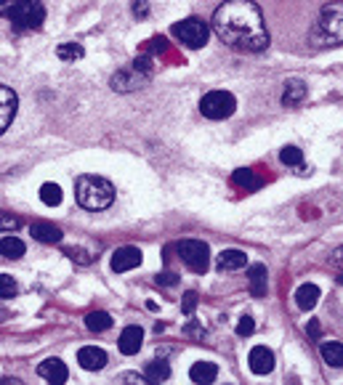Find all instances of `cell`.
<instances>
[{
  "label": "cell",
  "mask_w": 343,
  "mask_h": 385,
  "mask_svg": "<svg viewBox=\"0 0 343 385\" xmlns=\"http://www.w3.org/2000/svg\"><path fill=\"white\" fill-rule=\"evenodd\" d=\"M40 200H43L48 207H56V205H61V189H59V184H43L40 186Z\"/></svg>",
  "instance_id": "cell-28"
},
{
  "label": "cell",
  "mask_w": 343,
  "mask_h": 385,
  "mask_svg": "<svg viewBox=\"0 0 343 385\" xmlns=\"http://www.w3.org/2000/svg\"><path fill=\"white\" fill-rule=\"evenodd\" d=\"M146 377H149L152 383H162V380H168V377H171V364H168L165 359H155V361H149V364H146Z\"/></svg>",
  "instance_id": "cell-23"
},
{
  "label": "cell",
  "mask_w": 343,
  "mask_h": 385,
  "mask_svg": "<svg viewBox=\"0 0 343 385\" xmlns=\"http://www.w3.org/2000/svg\"><path fill=\"white\" fill-rule=\"evenodd\" d=\"M215 375H218V367H215V364H211V361H197V364L189 370V377H192L195 383H200V385L213 383Z\"/></svg>",
  "instance_id": "cell-21"
},
{
  "label": "cell",
  "mask_w": 343,
  "mask_h": 385,
  "mask_svg": "<svg viewBox=\"0 0 343 385\" xmlns=\"http://www.w3.org/2000/svg\"><path fill=\"white\" fill-rule=\"evenodd\" d=\"M3 3H8V0H0V6H3Z\"/></svg>",
  "instance_id": "cell-42"
},
{
  "label": "cell",
  "mask_w": 343,
  "mask_h": 385,
  "mask_svg": "<svg viewBox=\"0 0 343 385\" xmlns=\"http://www.w3.org/2000/svg\"><path fill=\"white\" fill-rule=\"evenodd\" d=\"M16 93L8 86H0V136L8 130V125L14 123V114H16Z\"/></svg>",
  "instance_id": "cell-10"
},
{
  "label": "cell",
  "mask_w": 343,
  "mask_h": 385,
  "mask_svg": "<svg viewBox=\"0 0 343 385\" xmlns=\"http://www.w3.org/2000/svg\"><path fill=\"white\" fill-rule=\"evenodd\" d=\"M234 109H237V99L229 91H211L200 101V112L208 120H227L234 114Z\"/></svg>",
  "instance_id": "cell-6"
},
{
  "label": "cell",
  "mask_w": 343,
  "mask_h": 385,
  "mask_svg": "<svg viewBox=\"0 0 343 385\" xmlns=\"http://www.w3.org/2000/svg\"><path fill=\"white\" fill-rule=\"evenodd\" d=\"M86 327L91 332H104V329L112 327V316L107 314V311H93V314L86 316Z\"/></svg>",
  "instance_id": "cell-25"
},
{
  "label": "cell",
  "mask_w": 343,
  "mask_h": 385,
  "mask_svg": "<svg viewBox=\"0 0 343 385\" xmlns=\"http://www.w3.org/2000/svg\"><path fill=\"white\" fill-rule=\"evenodd\" d=\"M22 226L16 215H8V213H0V231H16Z\"/></svg>",
  "instance_id": "cell-32"
},
{
  "label": "cell",
  "mask_w": 343,
  "mask_h": 385,
  "mask_svg": "<svg viewBox=\"0 0 343 385\" xmlns=\"http://www.w3.org/2000/svg\"><path fill=\"white\" fill-rule=\"evenodd\" d=\"M120 380H125V383H146L149 377H146V375H133V372H128V375H120Z\"/></svg>",
  "instance_id": "cell-38"
},
{
  "label": "cell",
  "mask_w": 343,
  "mask_h": 385,
  "mask_svg": "<svg viewBox=\"0 0 343 385\" xmlns=\"http://www.w3.org/2000/svg\"><path fill=\"white\" fill-rule=\"evenodd\" d=\"M133 16L136 19H146L149 16V3L146 0H133Z\"/></svg>",
  "instance_id": "cell-34"
},
{
  "label": "cell",
  "mask_w": 343,
  "mask_h": 385,
  "mask_svg": "<svg viewBox=\"0 0 343 385\" xmlns=\"http://www.w3.org/2000/svg\"><path fill=\"white\" fill-rule=\"evenodd\" d=\"M247 364H250V372L253 375H269L274 370V354L266 348V345H256L250 348L247 354Z\"/></svg>",
  "instance_id": "cell-11"
},
{
  "label": "cell",
  "mask_w": 343,
  "mask_h": 385,
  "mask_svg": "<svg viewBox=\"0 0 343 385\" xmlns=\"http://www.w3.org/2000/svg\"><path fill=\"white\" fill-rule=\"evenodd\" d=\"M3 14L19 29H38L45 19V8L40 0H11L3 8Z\"/></svg>",
  "instance_id": "cell-4"
},
{
  "label": "cell",
  "mask_w": 343,
  "mask_h": 385,
  "mask_svg": "<svg viewBox=\"0 0 343 385\" xmlns=\"http://www.w3.org/2000/svg\"><path fill=\"white\" fill-rule=\"evenodd\" d=\"M77 364L88 372L104 370V364H107V351H104V348H96V345H86V348L77 351Z\"/></svg>",
  "instance_id": "cell-13"
},
{
  "label": "cell",
  "mask_w": 343,
  "mask_h": 385,
  "mask_svg": "<svg viewBox=\"0 0 343 385\" xmlns=\"http://www.w3.org/2000/svg\"><path fill=\"white\" fill-rule=\"evenodd\" d=\"M306 101V86L300 80H290L282 91V104L285 107H300Z\"/></svg>",
  "instance_id": "cell-20"
},
{
  "label": "cell",
  "mask_w": 343,
  "mask_h": 385,
  "mask_svg": "<svg viewBox=\"0 0 343 385\" xmlns=\"http://www.w3.org/2000/svg\"><path fill=\"white\" fill-rule=\"evenodd\" d=\"M24 242L19 237H3L0 239V256L3 258H22L24 256Z\"/></svg>",
  "instance_id": "cell-24"
},
{
  "label": "cell",
  "mask_w": 343,
  "mask_h": 385,
  "mask_svg": "<svg viewBox=\"0 0 343 385\" xmlns=\"http://www.w3.org/2000/svg\"><path fill=\"white\" fill-rule=\"evenodd\" d=\"M215 266H218V272H240L247 266V256L243 250H224L215 258Z\"/></svg>",
  "instance_id": "cell-15"
},
{
  "label": "cell",
  "mask_w": 343,
  "mask_h": 385,
  "mask_svg": "<svg viewBox=\"0 0 343 385\" xmlns=\"http://www.w3.org/2000/svg\"><path fill=\"white\" fill-rule=\"evenodd\" d=\"M211 24L215 38L234 51L261 54L269 45V29L264 24V14L253 0H224L213 11Z\"/></svg>",
  "instance_id": "cell-1"
},
{
  "label": "cell",
  "mask_w": 343,
  "mask_h": 385,
  "mask_svg": "<svg viewBox=\"0 0 343 385\" xmlns=\"http://www.w3.org/2000/svg\"><path fill=\"white\" fill-rule=\"evenodd\" d=\"M75 197L83 210L99 213L114 202V186L101 175H80L75 181Z\"/></svg>",
  "instance_id": "cell-3"
},
{
  "label": "cell",
  "mask_w": 343,
  "mask_h": 385,
  "mask_svg": "<svg viewBox=\"0 0 343 385\" xmlns=\"http://www.w3.org/2000/svg\"><path fill=\"white\" fill-rule=\"evenodd\" d=\"M231 184L237 186V189H245V191H256L258 186H261V178L250 168H237V171L231 173Z\"/></svg>",
  "instance_id": "cell-19"
},
{
  "label": "cell",
  "mask_w": 343,
  "mask_h": 385,
  "mask_svg": "<svg viewBox=\"0 0 343 385\" xmlns=\"http://www.w3.org/2000/svg\"><path fill=\"white\" fill-rule=\"evenodd\" d=\"M309 43L314 48H335L343 43V3H328L317 14L309 32Z\"/></svg>",
  "instance_id": "cell-2"
},
{
  "label": "cell",
  "mask_w": 343,
  "mask_h": 385,
  "mask_svg": "<svg viewBox=\"0 0 343 385\" xmlns=\"http://www.w3.org/2000/svg\"><path fill=\"white\" fill-rule=\"evenodd\" d=\"M306 332H309V338H319V319H312V322H309V327H306Z\"/></svg>",
  "instance_id": "cell-39"
},
{
  "label": "cell",
  "mask_w": 343,
  "mask_h": 385,
  "mask_svg": "<svg viewBox=\"0 0 343 385\" xmlns=\"http://www.w3.org/2000/svg\"><path fill=\"white\" fill-rule=\"evenodd\" d=\"M38 375H40V377H45L48 383H54V385L67 383V377H70L67 364H64L61 359H45L43 364H38Z\"/></svg>",
  "instance_id": "cell-14"
},
{
  "label": "cell",
  "mask_w": 343,
  "mask_h": 385,
  "mask_svg": "<svg viewBox=\"0 0 343 385\" xmlns=\"http://www.w3.org/2000/svg\"><path fill=\"white\" fill-rule=\"evenodd\" d=\"M330 266L338 269V272H343V247H338V250L330 256Z\"/></svg>",
  "instance_id": "cell-35"
},
{
  "label": "cell",
  "mask_w": 343,
  "mask_h": 385,
  "mask_svg": "<svg viewBox=\"0 0 343 385\" xmlns=\"http://www.w3.org/2000/svg\"><path fill=\"white\" fill-rule=\"evenodd\" d=\"M256 332V322H253V316H243L240 322H237V335L240 338H250Z\"/></svg>",
  "instance_id": "cell-31"
},
{
  "label": "cell",
  "mask_w": 343,
  "mask_h": 385,
  "mask_svg": "<svg viewBox=\"0 0 343 385\" xmlns=\"http://www.w3.org/2000/svg\"><path fill=\"white\" fill-rule=\"evenodd\" d=\"M186 335H195V338H202V335H205V332H202V329L197 327V324H195V327H192V324H189V327H186Z\"/></svg>",
  "instance_id": "cell-40"
},
{
  "label": "cell",
  "mask_w": 343,
  "mask_h": 385,
  "mask_svg": "<svg viewBox=\"0 0 343 385\" xmlns=\"http://www.w3.org/2000/svg\"><path fill=\"white\" fill-rule=\"evenodd\" d=\"M168 51V40L165 38H152V40H146L142 43V54H165Z\"/></svg>",
  "instance_id": "cell-29"
},
{
  "label": "cell",
  "mask_w": 343,
  "mask_h": 385,
  "mask_svg": "<svg viewBox=\"0 0 343 385\" xmlns=\"http://www.w3.org/2000/svg\"><path fill=\"white\" fill-rule=\"evenodd\" d=\"M280 162H282V165H287V168H296V165H300V162H303V155H300L298 146L287 143V146H282V149H280Z\"/></svg>",
  "instance_id": "cell-26"
},
{
  "label": "cell",
  "mask_w": 343,
  "mask_h": 385,
  "mask_svg": "<svg viewBox=\"0 0 343 385\" xmlns=\"http://www.w3.org/2000/svg\"><path fill=\"white\" fill-rule=\"evenodd\" d=\"M317 300H319V287L312 285V282H306V285H300L296 290V306L300 311H312L317 306Z\"/></svg>",
  "instance_id": "cell-18"
},
{
  "label": "cell",
  "mask_w": 343,
  "mask_h": 385,
  "mask_svg": "<svg viewBox=\"0 0 343 385\" xmlns=\"http://www.w3.org/2000/svg\"><path fill=\"white\" fill-rule=\"evenodd\" d=\"M247 282H250V295H253V298H264V295H266V266H264V263L250 266Z\"/></svg>",
  "instance_id": "cell-17"
},
{
  "label": "cell",
  "mask_w": 343,
  "mask_h": 385,
  "mask_svg": "<svg viewBox=\"0 0 343 385\" xmlns=\"http://www.w3.org/2000/svg\"><path fill=\"white\" fill-rule=\"evenodd\" d=\"M319 351H322L325 364H330V367H343V343H338V340L322 343Z\"/></svg>",
  "instance_id": "cell-22"
},
{
  "label": "cell",
  "mask_w": 343,
  "mask_h": 385,
  "mask_svg": "<svg viewBox=\"0 0 343 385\" xmlns=\"http://www.w3.org/2000/svg\"><path fill=\"white\" fill-rule=\"evenodd\" d=\"M149 77L152 74H146V72L136 70L133 64L130 67H123L120 72H114L112 74V88L117 93H128V91H139L149 83Z\"/></svg>",
  "instance_id": "cell-8"
},
{
  "label": "cell",
  "mask_w": 343,
  "mask_h": 385,
  "mask_svg": "<svg viewBox=\"0 0 343 385\" xmlns=\"http://www.w3.org/2000/svg\"><path fill=\"white\" fill-rule=\"evenodd\" d=\"M142 260H144V256H142V250L139 247H130V244H125V247H117L112 253V272L114 274H125V272H130V269H139L142 266Z\"/></svg>",
  "instance_id": "cell-9"
},
{
  "label": "cell",
  "mask_w": 343,
  "mask_h": 385,
  "mask_svg": "<svg viewBox=\"0 0 343 385\" xmlns=\"http://www.w3.org/2000/svg\"><path fill=\"white\" fill-rule=\"evenodd\" d=\"M338 282H341V285H343V272H341V276H338Z\"/></svg>",
  "instance_id": "cell-41"
},
{
  "label": "cell",
  "mask_w": 343,
  "mask_h": 385,
  "mask_svg": "<svg viewBox=\"0 0 343 385\" xmlns=\"http://www.w3.org/2000/svg\"><path fill=\"white\" fill-rule=\"evenodd\" d=\"M195 308H197V292H186L184 295V303H181V311L186 316L195 314Z\"/></svg>",
  "instance_id": "cell-33"
},
{
  "label": "cell",
  "mask_w": 343,
  "mask_h": 385,
  "mask_svg": "<svg viewBox=\"0 0 343 385\" xmlns=\"http://www.w3.org/2000/svg\"><path fill=\"white\" fill-rule=\"evenodd\" d=\"M83 45L77 43H61L56 48V56L61 58V61H77V58H83Z\"/></svg>",
  "instance_id": "cell-27"
},
{
  "label": "cell",
  "mask_w": 343,
  "mask_h": 385,
  "mask_svg": "<svg viewBox=\"0 0 343 385\" xmlns=\"http://www.w3.org/2000/svg\"><path fill=\"white\" fill-rule=\"evenodd\" d=\"M173 38H178L186 48H202V45L208 43V38H211V27L202 22L200 16H189V19H181V22H176L173 24Z\"/></svg>",
  "instance_id": "cell-5"
},
{
  "label": "cell",
  "mask_w": 343,
  "mask_h": 385,
  "mask_svg": "<svg viewBox=\"0 0 343 385\" xmlns=\"http://www.w3.org/2000/svg\"><path fill=\"white\" fill-rule=\"evenodd\" d=\"M14 295H16L14 276H8V274H0V298H14Z\"/></svg>",
  "instance_id": "cell-30"
},
{
  "label": "cell",
  "mask_w": 343,
  "mask_h": 385,
  "mask_svg": "<svg viewBox=\"0 0 343 385\" xmlns=\"http://www.w3.org/2000/svg\"><path fill=\"white\" fill-rule=\"evenodd\" d=\"M176 253L195 274H205L211 269V247L200 239H181L176 244Z\"/></svg>",
  "instance_id": "cell-7"
},
{
  "label": "cell",
  "mask_w": 343,
  "mask_h": 385,
  "mask_svg": "<svg viewBox=\"0 0 343 385\" xmlns=\"http://www.w3.org/2000/svg\"><path fill=\"white\" fill-rule=\"evenodd\" d=\"M142 343H144V329L139 324H130V327L123 329V335H120V340H117V348H120V354H125V356H136L139 351H142Z\"/></svg>",
  "instance_id": "cell-12"
},
{
  "label": "cell",
  "mask_w": 343,
  "mask_h": 385,
  "mask_svg": "<svg viewBox=\"0 0 343 385\" xmlns=\"http://www.w3.org/2000/svg\"><path fill=\"white\" fill-rule=\"evenodd\" d=\"M64 253H67V256H75V260H77V263H88V260H91V258H88V253H83V250H75V247H67Z\"/></svg>",
  "instance_id": "cell-37"
},
{
  "label": "cell",
  "mask_w": 343,
  "mask_h": 385,
  "mask_svg": "<svg viewBox=\"0 0 343 385\" xmlns=\"http://www.w3.org/2000/svg\"><path fill=\"white\" fill-rule=\"evenodd\" d=\"M29 234L38 239V242H48V244H56L61 242V228L54 226V223H43V221H38V223H32L29 226Z\"/></svg>",
  "instance_id": "cell-16"
},
{
  "label": "cell",
  "mask_w": 343,
  "mask_h": 385,
  "mask_svg": "<svg viewBox=\"0 0 343 385\" xmlns=\"http://www.w3.org/2000/svg\"><path fill=\"white\" fill-rule=\"evenodd\" d=\"M178 282V276L176 274H158V285H162V287H171V285H176Z\"/></svg>",
  "instance_id": "cell-36"
}]
</instances>
